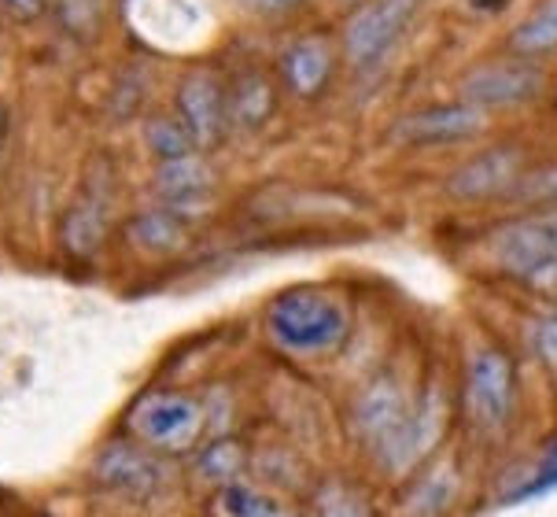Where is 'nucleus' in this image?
<instances>
[{"mask_svg": "<svg viewBox=\"0 0 557 517\" xmlns=\"http://www.w3.org/2000/svg\"><path fill=\"white\" fill-rule=\"evenodd\" d=\"M484 126H487V111L458 100V103H443V108L410 111L406 119L395 122L392 137L399 140V145L432 148V145H458V140H473L476 134H484Z\"/></svg>", "mask_w": 557, "mask_h": 517, "instance_id": "9d476101", "label": "nucleus"}, {"mask_svg": "<svg viewBox=\"0 0 557 517\" xmlns=\"http://www.w3.org/2000/svg\"><path fill=\"white\" fill-rule=\"evenodd\" d=\"M248 4L262 15H285V12H292V8L304 4V0H248Z\"/></svg>", "mask_w": 557, "mask_h": 517, "instance_id": "cd10ccee", "label": "nucleus"}, {"mask_svg": "<svg viewBox=\"0 0 557 517\" xmlns=\"http://www.w3.org/2000/svg\"><path fill=\"white\" fill-rule=\"evenodd\" d=\"M0 4H4L8 15L23 19V23H34V19L45 12V4H49V0H0Z\"/></svg>", "mask_w": 557, "mask_h": 517, "instance_id": "bb28decb", "label": "nucleus"}, {"mask_svg": "<svg viewBox=\"0 0 557 517\" xmlns=\"http://www.w3.org/2000/svg\"><path fill=\"white\" fill-rule=\"evenodd\" d=\"M177 119L193 134L196 148H214L230 134V89L211 71L188 74L177 89Z\"/></svg>", "mask_w": 557, "mask_h": 517, "instance_id": "1a4fd4ad", "label": "nucleus"}, {"mask_svg": "<svg viewBox=\"0 0 557 517\" xmlns=\"http://www.w3.org/2000/svg\"><path fill=\"white\" fill-rule=\"evenodd\" d=\"M92 477H97L100 488L115 495H126V500H148L156 495L166 481L163 463L152 455V447L145 444H108L92 463Z\"/></svg>", "mask_w": 557, "mask_h": 517, "instance_id": "6e6552de", "label": "nucleus"}, {"mask_svg": "<svg viewBox=\"0 0 557 517\" xmlns=\"http://www.w3.org/2000/svg\"><path fill=\"white\" fill-rule=\"evenodd\" d=\"M517 373L498 347H480L466 366V414L480 432H498L513 418Z\"/></svg>", "mask_w": 557, "mask_h": 517, "instance_id": "20e7f679", "label": "nucleus"}, {"mask_svg": "<svg viewBox=\"0 0 557 517\" xmlns=\"http://www.w3.org/2000/svg\"><path fill=\"white\" fill-rule=\"evenodd\" d=\"M126 237L137 244L140 251H152V256H170L185 244V219L166 207H156V211H145L137 219H129Z\"/></svg>", "mask_w": 557, "mask_h": 517, "instance_id": "f3484780", "label": "nucleus"}, {"mask_svg": "<svg viewBox=\"0 0 557 517\" xmlns=\"http://www.w3.org/2000/svg\"><path fill=\"white\" fill-rule=\"evenodd\" d=\"M285 86L296 97H318L325 89L329 74H333V49L325 37H304V41L288 45L285 60H281Z\"/></svg>", "mask_w": 557, "mask_h": 517, "instance_id": "2eb2a0df", "label": "nucleus"}, {"mask_svg": "<svg viewBox=\"0 0 557 517\" xmlns=\"http://www.w3.org/2000/svg\"><path fill=\"white\" fill-rule=\"evenodd\" d=\"M4 137H8V115H4V108H0V156H4Z\"/></svg>", "mask_w": 557, "mask_h": 517, "instance_id": "c85d7f7f", "label": "nucleus"}, {"mask_svg": "<svg viewBox=\"0 0 557 517\" xmlns=\"http://www.w3.org/2000/svg\"><path fill=\"white\" fill-rule=\"evenodd\" d=\"M145 140H148V148H152V152L159 156V163H166V159H182V156H193V152H196L193 134H188L185 122H182V119H174V115H156V119H148Z\"/></svg>", "mask_w": 557, "mask_h": 517, "instance_id": "412c9836", "label": "nucleus"}, {"mask_svg": "<svg viewBox=\"0 0 557 517\" xmlns=\"http://www.w3.org/2000/svg\"><path fill=\"white\" fill-rule=\"evenodd\" d=\"M443 421H447V399H443V389H429L424 396L413 399V407L406 414L399 432L376 451V463L388 469L392 477L410 473V469L421 466L424 458L432 455V447L440 444Z\"/></svg>", "mask_w": 557, "mask_h": 517, "instance_id": "423d86ee", "label": "nucleus"}, {"mask_svg": "<svg viewBox=\"0 0 557 517\" xmlns=\"http://www.w3.org/2000/svg\"><path fill=\"white\" fill-rule=\"evenodd\" d=\"M203 426L207 407L200 399L185 396V392H148L129 410V432L137 436V444L166 451V455H177V451L200 444Z\"/></svg>", "mask_w": 557, "mask_h": 517, "instance_id": "7ed1b4c3", "label": "nucleus"}, {"mask_svg": "<svg viewBox=\"0 0 557 517\" xmlns=\"http://www.w3.org/2000/svg\"><path fill=\"white\" fill-rule=\"evenodd\" d=\"M524 174V156L517 145H498L473 156L447 177V193L461 204L491 200V196H509Z\"/></svg>", "mask_w": 557, "mask_h": 517, "instance_id": "9b49d317", "label": "nucleus"}, {"mask_svg": "<svg viewBox=\"0 0 557 517\" xmlns=\"http://www.w3.org/2000/svg\"><path fill=\"white\" fill-rule=\"evenodd\" d=\"M55 19L74 37H92L103 23V0H55Z\"/></svg>", "mask_w": 557, "mask_h": 517, "instance_id": "b1692460", "label": "nucleus"}, {"mask_svg": "<svg viewBox=\"0 0 557 517\" xmlns=\"http://www.w3.org/2000/svg\"><path fill=\"white\" fill-rule=\"evenodd\" d=\"M543 89V71L535 63L521 60H491L480 63L461 78V100L473 108H513L532 97H540Z\"/></svg>", "mask_w": 557, "mask_h": 517, "instance_id": "0eeeda50", "label": "nucleus"}, {"mask_svg": "<svg viewBox=\"0 0 557 517\" xmlns=\"http://www.w3.org/2000/svg\"><path fill=\"white\" fill-rule=\"evenodd\" d=\"M273 111V86L262 71H244L230 86V126L233 130H259Z\"/></svg>", "mask_w": 557, "mask_h": 517, "instance_id": "dca6fc26", "label": "nucleus"}, {"mask_svg": "<svg viewBox=\"0 0 557 517\" xmlns=\"http://www.w3.org/2000/svg\"><path fill=\"white\" fill-rule=\"evenodd\" d=\"M455 495H458V477L450 473L447 466L432 469V473L410 492V510L418 517H436L455 503Z\"/></svg>", "mask_w": 557, "mask_h": 517, "instance_id": "4be33fe9", "label": "nucleus"}, {"mask_svg": "<svg viewBox=\"0 0 557 517\" xmlns=\"http://www.w3.org/2000/svg\"><path fill=\"white\" fill-rule=\"evenodd\" d=\"M509 196L535 207H557V163L540 167V171H524Z\"/></svg>", "mask_w": 557, "mask_h": 517, "instance_id": "393cba45", "label": "nucleus"}, {"mask_svg": "<svg viewBox=\"0 0 557 517\" xmlns=\"http://www.w3.org/2000/svg\"><path fill=\"white\" fill-rule=\"evenodd\" d=\"M196 473H200V481L214 484V488L240 481L244 447L237 444V440H214V444H207L200 451V458H196Z\"/></svg>", "mask_w": 557, "mask_h": 517, "instance_id": "aec40b11", "label": "nucleus"}, {"mask_svg": "<svg viewBox=\"0 0 557 517\" xmlns=\"http://www.w3.org/2000/svg\"><path fill=\"white\" fill-rule=\"evenodd\" d=\"M214 514L219 517H299L296 510H288L285 503H277L273 495L259 492L255 484H244V481L219 488V495H214Z\"/></svg>", "mask_w": 557, "mask_h": 517, "instance_id": "a211bd4d", "label": "nucleus"}, {"mask_svg": "<svg viewBox=\"0 0 557 517\" xmlns=\"http://www.w3.org/2000/svg\"><path fill=\"white\" fill-rule=\"evenodd\" d=\"M421 0H370L351 15L344 30V52L355 67H373L406 34Z\"/></svg>", "mask_w": 557, "mask_h": 517, "instance_id": "39448f33", "label": "nucleus"}, {"mask_svg": "<svg viewBox=\"0 0 557 517\" xmlns=\"http://www.w3.org/2000/svg\"><path fill=\"white\" fill-rule=\"evenodd\" d=\"M63 248L71 256H92L108 237V189L103 185H85V193L63 214Z\"/></svg>", "mask_w": 557, "mask_h": 517, "instance_id": "4468645a", "label": "nucleus"}, {"mask_svg": "<svg viewBox=\"0 0 557 517\" xmlns=\"http://www.w3.org/2000/svg\"><path fill=\"white\" fill-rule=\"evenodd\" d=\"M156 193L163 200L166 211L193 219L200 214L214 196V171L207 167V159L200 156H182V159H166L156 171Z\"/></svg>", "mask_w": 557, "mask_h": 517, "instance_id": "ddd939ff", "label": "nucleus"}, {"mask_svg": "<svg viewBox=\"0 0 557 517\" xmlns=\"http://www.w3.org/2000/svg\"><path fill=\"white\" fill-rule=\"evenodd\" d=\"M351 329V310L329 288L296 285L270 299L267 307V333L281 352L296 359H318L344 344Z\"/></svg>", "mask_w": 557, "mask_h": 517, "instance_id": "f257e3e1", "label": "nucleus"}, {"mask_svg": "<svg viewBox=\"0 0 557 517\" xmlns=\"http://www.w3.org/2000/svg\"><path fill=\"white\" fill-rule=\"evenodd\" d=\"M487 251L503 274L543 293H557V207H540L495 225Z\"/></svg>", "mask_w": 557, "mask_h": 517, "instance_id": "f03ea898", "label": "nucleus"}, {"mask_svg": "<svg viewBox=\"0 0 557 517\" xmlns=\"http://www.w3.org/2000/svg\"><path fill=\"white\" fill-rule=\"evenodd\" d=\"M532 341H535V355H540L550 370H557V310H554V315H546L543 322L535 325Z\"/></svg>", "mask_w": 557, "mask_h": 517, "instance_id": "a878e982", "label": "nucleus"}, {"mask_svg": "<svg viewBox=\"0 0 557 517\" xmlns=\"http://www.w3.org/2000/svg\"><path fill=\"white\" fill-rule=\"evenodd\" d=\"M318 517H373V510L358 488L344 481H329L318 492Z\"/></svg>", "mask_w": 557, "mask_h": 517, "instance_id": "5701e85b", "label": "nucleus"}, {"mask_svg": "<svg viewBox=\"0 0 557 517\" xmlns=\"http://www.w3.org/2000/svg\"><path fill=\"white\" fill-rule=\"evenodd\" d=\"M410 407H413V399L406 396L399 381L376 378L355 396L351 426L358 432V440H362V444L376 455V451H381L395 436V432H399V426L406 421Z\"/></svg>", "mask_w": 557, "mask_h": 517, "instance_id": "f8f14e48", "label": "nucleus"}, {"mask_svg": "<svg viewBox=\"0 0 557 517\" xmlns=\"http://www.w3.org/2000/svg\"><path fill=\"white\" fill-rule=\"evenodd\" d=\"M513 52L528 56H546L557 49V0H543L524 23H517V30L509 34Z\"/></svg>", "mask_w": 557, "mask_h": 517, "instance_id": "6ab92c4d", "label": "nucleus"}]
</instances>
